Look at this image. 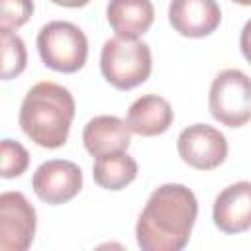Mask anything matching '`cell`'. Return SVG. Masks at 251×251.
<instances>
[{"mask_svg": "<svg viewBox=\"0 0 251 251\" xmlns=\"http://www.w3.org/2000/svg\"><path fill=\"white\" fill-rule=\"evenodd\" d=\"M196 218L198 200L188 186L161 184L151 192L137 218V245L141 251H180L188 245Z\"/></svg>", "mask_w": 251, "mask_h": 251, "instance_id": "cell-1", "label": "cell"}, {"mask_svg": "<svg viewBox=\"0 0 251 251\" xmlns=\"http://www.w3.org/2000/svg\"><path fill=\"white\" fill-rule=\"evenodd\" d=\"M75 112L76 104L69 88L51 80H41L25 92L18 122L22 131L35 145L59 149L69 139Z\"/></svg>", "mask_w": 251, "mask_h": 251, "instance_id": "cell-2", "label": "cell"}, {"mask_svg": "<svg viewBox=\"0 0 251 251\" xmlns=\"http://www.w3.org/2000/svg\"><path fill=\"white\" fill-rule=\"evenodd\" d=\"M153 69L151 49L145 41L112 37L100 51V73L108 84L118 90H131L143 84Z\"/></svg>", "mask_w": 251, "mask_h": 251, "instance_id": "cell-3", "label": "cell"}, {"mask_svg": "<svg viewBox=\"0 0 251 251\" xmlns=\"http://www.w3.org/2000/svg\"><path fill=\"white\" fill-rule=\"evenodd\" d=\"M35 43L43 65L57 73H76L84 67L88 57V39L73 22L55 20L45 24Z\"/></svg>", "mask_w": 251, "mask_h": 251, "instance_id": "cell-4", "label": "cell"}, {"mask_svg": "<svg viewBox=\"0 0 251 251\" xmlns=\"http://www.w3.org/2000/svg\"><path fill=\"white\" fill-rule=\"evenodd\" d=\"M208 108L216 122L241 127L251 120V78L239 69H226L212 80Z\"/></svg>", "mask_w": 251, "mask_h": 251, "instance_id": "cell-5", "label": "cell"}, {"mask_svg": "<svg viewBox=\"0 0 251 251\" xmlns=\"http://www.w3.org/2000/svg\"><path fill=\"white\" fill-rule=\"evenodd\" d=\"M176 151L182 163L196 171L218 169L227 157L226 135L208 124H192L178 133Z\"/></svg>", "mask_w": 251, "mask_h": 251, "instance_id": "cell-6", "label": "cell"}, {"mask_svg": "<svg viewBox=\"0 0 251 251\" xmlns=\"http://www.w3.org/2000/svg\"><path fill=\"white\" fill-rule=\"evenodd\" d=\"M37 229L35 208L22 192H4L0 196V249L25 251L33 243Z\"/></svg>", "mask_w": 251, "mask_h": 251, "instance_id": "cell-7", "label": "cell"}, {"mask_svg": "<svg viewBox=\"0 0 251 251\" xmlns=\"http://www.w3.org/2000/svg\"><path fill=\"white\" fill-rule=\"evenodd\" d=\"M31 186L41 202L49 206L67 204L82 188V171L73 161L51 159L35 169Z\"/></svg>", "mask_w": 251, "mask_h": 251, "instance_id": "cell-8", "label": "cell"}, {"mask_svg": "<svg viewBox=\"0 0 251 251\" xmlns=\"http://www.w3.org/2000/svg\"><path fill=\"white\" fill-rule=\"evenodd\" d=\"M169 22L176 33L200 39L218 29L222 10L216 0H171Z\"/></svg>", "mask_w": 251, "mask_h": 251, "instance_id": "cell-9", "label": "cell"}, {"mask_svg": "<svg viewBox=\"0 0 251 251\" xmlns=\"http://www.w3.org/2000/svg\"><path fill=\"white\" fill-rule=\"evenodd\" d=\"M212 220L224 233H243L251 229V182L239 180L226 186L214 200Z\"/></svg>", "mask_w": 251, "mask_h": 251, "instance_id": "cell-10", "label": "cell"}, {"mask_svg": "<svg viewBox=\"0 0 251 251\" xmlns=\"http://www.w3.org/2000/svg\"><path fill=\"white\" fill-rule=\"evenodd\" d=\"M82 143L92 157L127 151L131 129L118 116H94L82 129Z\"/></svg>", "mask_w": 251, "mask_h": 251, "instance_id": "cell-11", "label": "cell"}, {"mask_svg": "<svg viewBox=\"0 0 251 251\" xmlns=\"http://www.w3.org/2000/svg\"><path fill=\"white\" fill-rule=\"evenodd\" d=\"M175 120V112L171 104L157 94H143L131 102L127 108V127L131 133L141 137H155L165 133Z\"/></svg>", "mask_w": 251, "mask_h": 251, "instance_id": "cell-12", "label": "cell"}, {"mask_svg": "<svg viewBox=\"0 0 251 251\" xmlns=\"http://www.w3.org/2000/svg\"><path fill=\"white\" fill-rule=\"evenodd\" d=\"M106 20L116 35L137 39L155 20V8L151 0H108Z\"/></svg>", "mask_w": 251, "mask_h": 251, "instance_id": "cell-13", "label": "cell"}, {"mask_svg": "<svg viewBox=\"0 0 251 251\" xmlns=\"http://www.w3.org/2000/svg\"><path fill=\"white\" fill-rule=\"evenodd\" d=\"M94 182L106 190H122L137 176V163L126 151L96 157L92 167Z\"/></svg>", "mask_w": 251, "mask_h": 251, "instance_id": "cell-14", "label": "cell"}, {"mask_svg": "<svg viewBox=\"0 0 251 251\" xmlns=\"http://www.w3.org/2000/svg\"><path fill=\"white\" fill-rule=\"evenodd\" d=\"M0 39H2V78L10 80L24 73L27 63V51L22 37L16 35L12 29L0 27Z\"/></svg>", "mask_w": 251, "mask_h": 251, "instance_id": "cell-15", "label": "cell"}, {"mask_svg": "<svg viewBox=\"0 0 251 251\" xmlns=\"http://www.w3.org/2000/svg\"><path fill=\"white\" fill-rule=\"evenodd\" d=\"M0 155H2V176L4 178H16L25 173L29 165V153L20 141L2 139Z\"/></svg>", "mask_w": 251, "mask_h": 251, "instance_id": "cell-16", "label": "cell"}, {"mask_svg": "<svg viewBox=\"0 0 251 251\" xmlns=\"http://www.w3.org/2000/svg\"><path fill=\"white\" fill-rule=\"evenodd\" d=\"M33 14V0H0V27L18 29Z\"/></svg>", "mask_w": 251, "mask_h": 251, "instance_id": "cell-17", "label": "cell"}, {"mask_svg": "<svg viewBox=\"0 0 251 251\" xmlns=\"http://www.w3.org/2000/svg\"><path fill=\"white\" fill-rule=\"evenodd\" d=\"M239 49H241V55L245 57V61L251 65V20H247L245 25L241 27V33H239Z\"/></svg>", "mask_w": 251, "mask_h": 251, "instance_id": "cell-18", "label": "cell"}, {"mask_svg": "<svg viewBox=\"0 0 251 251\" xmlns=\"http://www.w3.org/2000/svg\"><path fill=\"white\" fill-rule=\"evenodd\" d=\"M51 2L57 4V6H63V8H82L90 0H51Z\"/></svg>", "mask_w": 251, "mask_h": 251, "instance_id": "cell-19", "label": "cell"}, {"mask_svg": "<svg viewBox=\"0 0 251 251\" xmlns=\"http://www.w3.org/2000/svg\"><path fill=\"white\" fill-rule=\"evenodd\" d=\"M235 4H241V6H251V0H231Z\"/></svg>", "mask_w": 251, "mask_h": 251, "instance_id": "cell-20", "label": "cell"}]
</instances>
